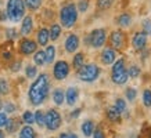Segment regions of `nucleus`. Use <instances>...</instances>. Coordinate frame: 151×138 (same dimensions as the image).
<instances>
[{
  "instance_id": "nucleus-1",
  "label": "nucleus",
  "mask_w": 151,
  "mask_h": 138,
  "mask_svg": "<svg viewBox=\"0 0 151 138\" xmlns=\"http://www.w3.org/2000/svg\"><path fill=\"white\" fill-rule=\"evenodd\" d=\"M49 90H50V82H49V75L47 73H40L35 79V82L31 84L29 91H28V97L31 104L35 106L42 105L46 101L47 95H49Z\"/></svg>"
},
{
  "instance_id": "nucleus-2",
  "label": "nucleus",
  "mask_w": 151,
  "mask_h": 138,
  "mask_svg": "<svg viewBox=\"0 0 151 138\" xmlns=\"http://www.w3.org/2000/svg\"><path fill=\"white\" fill-rule=\"evenodd\" d=\"M60 22H61V26L69 28L75 26V23L78 21V10H76V6L73 4V3H67L61 7L60 10Z\"/></svg>"
},
{
  "instance_id": "nucleus-3",
  "label": "nucleus",
  "mask_w": 151,
  "mask_h": 138,
  "mask_svg": "<svg viewBox=\"0 0 151 138\" xmlns=\"http://www.w3.org/2000/svg\"><path fill=\"white\" fill-rule=\"evenodd\" d=\"M25 3L24 0H7L6 14L11 22H19L25 17Z\"/></svg>"
},
{
  "instance_id": "nucleus-4",
  "label": "nucleus",
  "mask_w": 151,
  "mask_h": 138,
  "mask_svg": "<svg viewBox=\"0 0 151 138\" xmlns=\"http://www.w3.org/2000/svg\"><path fill=\"white\" fill-rule=\"evenodd\" d=\"M100 76V68L96 64H86L78 69V78L85 83H92Z\"/></svg>"
},
{
  "instance_id": "nucleus-5",
  "label": "nucleus",
  "mask_w": 151,
  "mask_h": 138,
  "mask_svg": "<svg viewBox=\"0 0 151 138\" xmlns=\"http://www.w3.org/2000/svg\"><path fill=\"white\" fill-rule=\"evenodd\" d=\"M128 70L125 68V61L124 60H118L116 62H114L112 66V72H111V79L115 84H125L128 82Z\"/></svg>"
},
{
  "instance_id": "nucleus-6",
  "label": "nucleus",
  "mask_w": 151,
  "mask_h": 138,
  "mask_svg": "<svg viewBox=\"0 0 151 138\" xmlns=\"http://www.w3.org/2000/svg\"><path fill=\"white\" fill-rule=\"evenodd\" d=\"M105 40H107V32L103 28H99V29H94L90 32V35L87 36V43L93 47V48H100L105 44Z\"/></svg>"
},
{
  "instance_id": "nucleus-7",
  "label": "nucleus",
  "mask_w": 151,
  "mask_h": 138,
  "mask_svg": "<svg viewBox=\"0 0 151 138\" xmlns=\"http://www.w3.org/2000/svg\"><path fill=\"white\" fill-rule=\"evenodd\" d=\"M45 126L47 130L55 131L61 126V115L55 109H49L45 115Z\"/></svg>"
},
{
  "instance_id": "nucleus-8",
  "label": "nucleus",
  "mask_w": 151,
  "mask_h": 138,
  "mask_svg": "<svg viewBox=\"0 0 151 138\" xmlns=\"http://www.w3.org/2000/svg\"><path fill=\"white\" fill-rule=\"evenodd\" d=\"M69 75V64L64 60L57 61L53 66V76L55 80H64Z\"/></svg>"
},
{
  "instance_id": "nucleus-9",
  "label": "nucleus",
  "mask_w": 151,
  "mask_h": 138,
  "mask_svg": "<svg viewBox=\"0 0 151 138\" xmlns=\"http://www.w3.org/2000/svg\"><path fill=\"white\" fill-rule=\"evenodd\" d=\"M36 50H37V43L35 40H31V39L25 37V39H22L21 43H19V51H21V54H24V55H31Z\"/></svg>"
},
{
  "instance_id": "nucleus-10",
  "label": "nucleus",
  "mask_w": 151,
  "mask_h": 138,
  "mask_svg": "<svg viewBox=\"0 0 151 138\" xmlns=\"http://www.w3.org/2000/svg\"><path fill=\"white\" fill-rule=\"evenodd\" d=\"M64 47L67 53H75L79 48V37L75 33H69L64 41Z\"/></svg>"
},
{
  "instance_id": "nucleus-11",
  "label": "nucleus",
  "mask_w": 151,
  "mask_h": 138,
  "mask_svg": "<svg viewBox=\"0 0 151 138\" xmlns=\"http://www.w3.org/2000/svg\"><path fill=\"white\" fill-rule=\"evenodd\" d=\"M132 44L136 50H143L147 44V35L144 32H137L132 39Z\"/></svg>"
},
{
  "instance_id": "nucleus-12",
  "label": "nucleus",
  "mask_w": 151,
  "mask_h": 138,
  "mask_svg": "<svg viewBox=\"0 0 151 138\" xmlns=\"http://www.w3.org/2000/svg\"><path fill=\"white\" fill-rule=\"evenodd\" d=\"M21 21H22L21 22V35L24 36L31 35V32L33 31V18L31 15H25Z\"/></svg>"
},
{
  "instance_id": "nucleus-13",
  "label": "nucleus",
  "mask_w": 151,
  "mask_h": 138,
  "mask_svg": "<svg viewBox=\"0 0 151 138\" xmlns=\"http://www.w3.org/2000/svg\"><path fill=\"white\" fill-rule=\"evenodd\" d=\"M111 44L114 48H122L124 47V43H125V35L121 31H115V32L111 33Z\"/></svg>"
},
{
  "instance_id": "nucleus-14",
  "label": "nucleus",
  "mask_w": 151,
  "mask_h": 138,
  "mask_svg": "<svg viewBox=\"0 0 151 138\" xmlns=\"http://www.w3.org/2000/svg\"><path fill=\"white\" fill-rule=\"evenodd\" d=\"M49 40H50L49 29H47V28H40V29L37 31V35H36V43L39 46H47Z\"/></svg>"
},
{
  "instance_id": "nucleus-15",
  "label": "nucleus",
  "mask_w": 151,
  "mask_h": 138,
  "mask_svg": "<svg viewBox=\"0 0 151 138\" xmlns=\"http://www.w3.org/2000/svg\"><path fill=\"white\" fill-rule=\"evenodd\" d=\"M78 97H79V91L76 87H69L67 91H65V101L68 105H75L76 101H78Z\"/></svg>"
},
{
  "instance_id": "nucleus-16",
  "label": "nucleus",
  "mask_w": 151,
  "mask_h": 138,
  "mask_svg": "<svg viewBox=\"0 0 151 138\" xmlns=\"http://www.w3.org/2000/svg\"><path fill=\"white\" fill-rule=\"evenodd\" d=\"M115 60H116V55H115V51L112 50V48H105V50L101 53V62L104 65L114 64Z\"/></svg>"
},
{
  "instance_id": "nucleus-17",
  "label": "nucleus",
  "mask_w": 151,
  "mask_h": 138,
  "mask_svg": "<svg viewBox=\"0 0 151 138\" xmlns=\"http://www.w3.org/2000/svg\"><path fill=\"white\" fill-rule=\"evenodd\" d=\"M81 130H82V133L85 137H90L93 134V131H94V123H93L92 120H86V122L82 123Z\"/></svg>"
},
{
  "instance_id": "nucleus-18",
  "label": "nucleus",
  "mask_w": 151,
  "mask_h": 138,
  "mask_svg": "<svg viewBox=\"0 0 151 138\" xmlns=\"http://www.w3.org/2000/svg\"><path fill=\"white\" fill-rule=\"evenodd\" d=\"M65 101V92L61 90V88H55L53 91V102L55 105H63Z\"/></svg>"
},
{
  "instance_id": "nucleus-19",
  "label": "nucleus",
  "mask_w": 151,
  "mask_h": 138,
  "mask_svg": "<svg viewBox=\"0 0 151 138\" xmlns=\"http://www.w3.org/2000/svg\"><path fill=\"white\" fill-rule=\"evenodd\" d=\"M19 138H36V131L28 124L24 126L21 131H19Z\"/></svg>"
},
{
  "instance_id": "nucleus-20",
  "label": "nucleus",
  "mask_w": 151,
  "mask_h": 138,
  "mask_svg": "<svg viewBox=\"0 0 151 138\" xmlns=\"http://www.w3.org/2000/svg\"><path fill=\"white\" fill-rule=\"evenodd\" d=\"M61 25L60 23H53L50 26V31H49V35H50V40L55 41L57 39H58L60 36H61Z\"/></svg>"
},
{
  "instance_id": "nucleus-21",
  "label": "nucleus",
  "mask_w": 151,
  "mask_h": 138,
  "mask_svg": "<svg viewBox=\"0 0 151 138\" xmlns=\"http://www.w3.org/2000/svg\"><path fill=\"white\" fill-rule=\"evenodd\" d=\"M33 62H35V65H37V66H43V65L46 64V58H45V51H35L33 53Z\"/></svg>"
},
{
  "instance_id": "nucleus-22",
  "label": "nucleus",
  "mask_w": 151,
  "mask_h": 138,
  "mask_svg": "<svg viewBox=\"0 0 151 138\" xmlns=\"http://www.w3.org/2000/svg\"><path fill=\"white\" fill-rule=\"evenodd\" d=\"M45 58H46V64L54 62V58H55V47L54 46H46V50H45Z\"/></svg>"
},
{
  "instance_id": "nucleus-23",
  "label": "nucleus",
  "mask_w": 151,
  "mask_h": 138,
  "mask_svg": "<svg viewBox=\"0 0 151 138\" xmlns=\"http://www.w3.org/2000/svg\"><path fill=\"white\" fill-rule=\"evenodd\" d=\"M118 23L121 28H129L130 26V23H132V18H130V15L128 13H124L121 14L118 17Z\"/></svg>"
},
{
  "instance_id": "nucleus-24",
  "label": "nucleus",
  "mask_w": 151,
  "mask_h": 138,
  "mask_svg": "<svg viewBox=\"0 0 151 138\" xmlns=\"http://www.w3.org/2000/svg\"><path fill=\"white\" fill-rule=\"evenodd\" d=\"M24 3H25L27 9H29L31 11H36V10L40 9L43 0H24Z\"/></svg>"
},
{
  "instance_id": "nucleus-25",
  "label": "nucleus",
  "mask_w": 151,
  "mask_h": 138,
  "mask_svg": "<svg viewBox=\"0 0 151 138\" xmlns=\"http://www.w3.org/2000/svg\"><path fill=\"white\" fill-rule=\"evenodd\" d=\"M83 62H85V55H83V53H78V54H75V57H73V61H72V65L73 68L76 69H81L83 66Z\"/></svg>"
},
{
  "instance_id": "nucleus-26",
  "label": "nucleus",
  "mask_w": 151,
  "mask_h": 138,
  "mask_svg": "<svg viewBox=\"0 0 151 138\" xmlns=\"http://www.w3.org/2000/svg\"><path fill=\"white\" fill-rule=\"evenodd\" d=\"M107 116H108V119H110L111 122H119V119H121V112H119L115 106H112V108H110V109L107 110Z\"/></svg>"
},
{
  "instance_id": "nucleus-27",
  "label": "nucleus",
  "mask_w": 151,
  "mask_h": 138,
  "mask_svg": "<svg viewBox=\"0 0 151 138\" xmlns=\"http://www.w3.org/2000/svg\"><path fill=\"white\" fill-rule=\"evenodd\" d=\"M22 120H24V123H27V124L35 123V113L31 112V110H25L22 113Z\"/></svg>"
},
{
  "instance_id": "nucleus-28",
  "label": "nucleus",
  "mask_w": 151,
  "mask_h": 138,
  "mask_svg": "<svg viewBox=\"0 0 151 138\" xmlns=\"http://www.w3.org/2000/svg\"><path fill=\"white\" fill-rule=\"evenodd\" d=\"M25 75H27L28 79H35L37 75V69L36 66H33V65H28L27 68H25Z\"/></svg>"
},
{
  "instance_id": "nucleus-29",
  "label": "nucleus",
  "mask_w": 151,
  "mask_h": 138,
  "mask_svg": "<svg viewBox=\"0 0 151 138\" xmlns=\"http://www.w3.org/2000/svg\"><path fill=\"white\" fill-rule=\"evenodd\" d=\"M115 0H97V7L100 10H108L114 4Z\"/></svg>"
},
{
  "instance_id": "nucleus-30",
  "label": "nucleus",
  "mask_w": 151,
  "mask_h": 138,
  "mask_svg": "<svg viewBox=\"0 0 151 138\" xmlns=\"http://www.w3.org/2000/svg\"><path fill=\"white\" fill-rule=\"evenodd\" d=\"M18 127V122L15 119H9L7 124H6V130H7V133H14L15 130Z\"/></svg>"
},
{
  "instance_id": "nucleus-31",
  "label": "nucleus",
  "mask_w": 151,
  "mask_h": 138,
  "mask_svg": "<svg viewBox=\"0 0 151 138\" xmlns=\"http://www.w3.org/2000/svg\"><path fill=\"white\" fill-rule=\"evenodd\" d=\"M87 9H89V0H79L78 6H76L78 13H86Z\"/></svg>"
},
{
  "instance_id": "nucleus-32",
  "label": "nucleus",
  "mask_w": 151,
  "mask_h": 138,
  "mask_svg": "<svg viewBox=\"0 0 151 138\" xmlns=\"http://www.w3.org/2000/svg\"><path fill=\"white\" fill-rule=\"evenodd\" d=\"M35 122H36L40 127L45 126V113H43L42 110H36V112H35Z\"/></svg>"
},
{
  "instance_id": "nucleus-33",
  "label": "nucleus",
  "mask_w": 151,
  "mask_h": 138,
  "mask_svg": "<svg viewBox=\"0 0 151 138\" xmlns=\"http://www.w3.org/2000/svg\"><path fill=\"white\" fill-rule=\"evenodd\" d=\"M6 36H7L9 40H14V39H17V36H18V32H17L15 28H7L6 29Z\"/></svg>"
},
{
  "instance_id": "nucleus-34",
  "label": "nucleus",
  "mask_w": 151,
  "mask_h": 138,
  "mask_svg": "<svg viewBox=\"0 0 151 138\" xmlns=\"http://www.w3.org/2000/svg\"><path fill=\"white\" fill-rule=\"evenodd\" d=\"M10 86L6 79H0V94H9Z\"/></svg>"
},
{
  "instance_id": "nucleus-35",
  "label": "nucleus",
  "mask_w": 151,
  "mask_h": 138,
  "mask_svg": "<svg viewBox=\"0 0 151 138\" xmlns=\"http://www.w3.org/2000/svg\"><path fill=\"white\" fill-rule=\"evenodd\" d=\"M143 102L146 106H151V90H144L143 92Z\"/></svg>"
},
{
  "instance_id": "nucleus-36",
  "label": "nucleus",
  "mask_w": 151,
  "mask_h": 138,
  "mask_svg": "<svg viewBox=\"0 0 151 138\" xmlns=\"http://www.w3.org/2000/svg\"><path fill=\"white\" fill-rule=\"evenodd\" d=\"M115 108H116L119 112H124V110L126 109V102H125V100L118 98V100L115 101Z\"/></svg>"
},
{
  "instance_id": "nucleus-37",
  "label": "nucleus",
  "mask_w": 151,
  "mask_h": 138,
  "mask_svg": "<svg viewBox=\"0 0 151 138\" xmlns=\"http://www.w3.org/2000/svg\"><path fill=\"white\" fill-rule=\"evenodd\" d=\"M125 95H126V98H128V101H134V98H136V95H137V92H136L134 88H128L126 92H125Z\"/></svg>"
},
{
  "instance_id": "nucleus-38",
  "label": "nucleus",
  "mask_w": 151,
  "mask_h": 138,
  "mask_svg": "<svg viewBox=\"0 0 151 138\" xmlns=\"http://www.w3.org/2000/svg\"><path fill=\"white\" fill-rule=\"evenodd\" d=\"M128 75L130 76V78H137L139 75H140V69L133 65V66H130V68L128 69Z\"/></svg>"
},
{
  "instance_id": "nucleus-39",
  "label": "nucleus",
  "mask_w": 151,
  "mask_h": 138,
  "mask_svg": "<svg viewBox=\"0 0 151 138\" xmlns=\"http://www.w3.org/2000/svg\"><path fill=\"white\" fill-rule=\"evenodd\" d=\"M9 122V116L6 112H0V129L1 127H6V124Z\"/></svg>"
},
{
  "instance_id": "nucleus-40",
  "label": "nucleus",
  "mask_w": 151,
  "mask_h": 138,
  "mask_svg": "<svg viewBox=\"0 0 151 138\" xmlns=\"http://www.w3.org/2000/svg\"><path fill=\"white\" fill-rule=\"evenodd\" d=\"M143 29H144V33H146V35H151V19H144Z\"/></svg>"
},
{
  "instance_id": "nucleus-41",
  "label": "nucleus",
  "mask_w": 151,
  "mask_h": 138,
  "mask_svg": "<svg viewBox=\"0 0 151 138\" xmlns=\"http://www.w3.org/2000/svg\"><path fill=\"white\" fill-rule=\"evenodd\" d=\"M3 108H4V112H6V113H13L14 110H15V105H14L13 102H6Z\"/></svg>"
},
{
  "instance_id": "nucleus-42",
  "label": "nucleus",
  "mask_w": 151,
  "mask_h": 138,
  "mask_svg": "<svg viewBox=\"0 0 151 138\" xmlns=\"http://www.w3.org/2000/svg\"><path fill=\"white\" fill-rule=\"evenodd\" d=\"M21 66H22V64H21V61H17V62H14L11 66H10V69L13 70V72H18L19 69H21Z\"/></svg>"
},
{
  "instance_id": "nucleus-43",
  "label": "nucleus",
  "mask_w": 151,
  "mask_h": 138,
  "mask_svg": "<svg viewBox=\"0 0 151 138\" xmlns=\"http://www.w3.org/2000/svg\"><path fill=\"white\" fill-rule=\"evenodd\" d=\"M92 135H93V138H105L104 133H103L100 129H96V130H94Z\"/></svg>"
},
{
  "instance_id": "nucleus-44",
  "label": "nucleus",
  "mask_w": 151,
  "mask_h": 138,
  "mask_svg": "<svg viewBox=\"0 0 151 138\" xmlns=\"http://www.w3.org/2000/svg\"><path fill=\"white\" fill-rule=\"evenodd\" d=\"M1 57H3V60L10 61L11 58H13V54H11L10 51H3V53H1Z\"/></svg>"
},
{
  "instance_id": "nucleus-45",
  "label": "nucleus",
  "mask_w": 151,
  "mask_h": 138,
  "mask_svg": "<svg viewBox=\"0 0 151 138\" xmlns=\"http://www.w3.org/2000/svg\"><path fill=\"white\" fill-rule=\"evenodd\" d=\"M60 138H78V135H76V134L63 133V134H60Z\"/></svg>"
},
{
  "instance_id": "nucleus-46",
  "label": "nucleus",
  "mask_w": 151,
  "mask_h": 138,
  "mask_svg": "<svg viewBox=\"0 0 151 138\" xmlns=\"http://www.w3.org/2000/svg\"><path fill=\"white\" fill-rule=\"evenodd\" d=\"M81 112H82V110L79 109V108H78V109H75V110L72 112V113H71V117H72V119H76V117H79Z\"/></svg>"
},
{
  "instance_id": "nucleus-47",
  "label": "nucleus",
  "mask_w": 151,
  "mask_h": 138,
  "mask_svg": "<svg viewBox=\"0 0 151 138\" xmlns=\"http://www.w3.org/2000/svg\"><path fill=\"white\" fill-rule=\"evenodd\" d=\"M7 19V14L6 11H0V21H6Z\"/></svg>"
},
{
  "instance_id": "nucleus-48",
  "label": "nucleus",
  "mask_w": 151,
  "mask_h": 138,
  "mask_svg": "<svg viewBox=\"0 0 151 138\" xmlns=\"http://www.w3.org/2000/svg\"><path fill=\"white\" fill-rule=\"evenodd\" d=\"M3 106H4V104H3V102L0 101V112H1V109H3Z\"/></svg>"
},
{
  "instance_id": "nucleus-49",
  "label": "nucleus",
  "mask_w": 151,
  "mask_h": 138,
  "mask_svg": "<svg viewBox=\"0 0 151 138\" xmlns=\"http://www.w3.org/2000/svg\"><path fill=\"white\" fill-rule=\"evenodd\" d=\"M0 138H4V133H3L1 130H0Z\"/></svg>"
}]
</instances>
